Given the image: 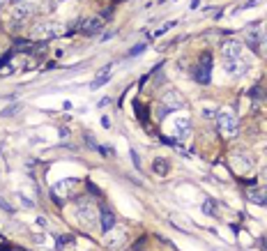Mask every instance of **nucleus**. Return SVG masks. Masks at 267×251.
Instances as JSON below:
<instances>
[{
	"label": "nucleus",
	"instance_id": "5701e85b",
	"mask_svg": "<svg viewBox=\"0 0 267 251\" xmlns=\"http://www.w3.org/2000/svg\"><path fill=\"white\" fill-rule=\"evenodd\" d=\"M203 115H205V118H212V115H214V111H210V109H205V111H203Z\"/></svg>",
	"mask_w": 267,
	"mask_h": 251
},
{
	"label": "nucleus",
	"instance_id": "7ed1b4c3",
	"mask_svg": "<svg viewBox=\"0 0 267 251\" xmlns=\"http://www.w3.org/2000/svg\"><path fill=\"white\" fill-rule=\"evenodd\" d=\"M230 169L237 175H249L253 171V157L249 152H235L230 157Z\"/></svg>",
	"mask_w": 267,
	"mask_h": 251
},
{
	"label": "nucleus",
	"instance_id": "f257e3e1",
	"mask_svg": "<svg viewBox=\"0 0 267 251\" xmlns=\"http://www.w3.org/2000/svg\"><path fill=\"white\" fill-rule=\"evenodd\" d=\"M217 127H219V134L224 138H235L240 134V122H237L233 111H228V109L217 113Z\"/></svg>",
	"mask_w": 267,
	"mask_h": 251
},
{
	"label": "nucleus",
	"instance_id": "aec40b11",
	"mask_svg": "<svg viewBox=\"0 0 267 251\" xmlns=\"http://www.w3.org/2000/svg\"><path fill=\"white\" fill-rule=\"evenodd\" d=\"M143 49H145V46H143V44H138V46H134V49L129 51V55H138V53H141Z\"/></svg>",
	"mask_w": 267,
	"mask_h": 251
},
{
	"label": "nucleus",
	"instance_id": "f03ea898",
	"mask_svg": "<svg viewBox=\"0 0 267 251\" xmlns=\"http://www.w3.org/2000/svg\"><path fill=\"white\" fill-rule=\"evenodd\" d=\"M62 33H65V28H62L60 23L44 21V23H37V26L33 28L30 37H33L35 42H49V39H53V37H60Z\"/></svg>",
	"mask_w": 267,
	"mask_h": 251
},
{
	"label": "nucleus",
	"instance_id": "f8f14e48",
	"mask_svg": "<svg viewBox=\"0 0 267 251\" xmlns=\"http://www.w3.org/2000/svg\"><path fill=\"white\" fill-rule=\"evenodd\" d=\"M99 224H102V228L104 230H111V228H115V214L111 212V210H106V208H102V214H99Z\"/></svg>",
	"mask_w": 267,
	"mask_h": 251
},
{
	"label": "nucleus",
	"instance_id": "9b49d317",
	"mask_svg": "<svg viewBox=\"0 0 267 251\" xmlns=\"http://www.w3.org/2000/svg\"><path fill=\"white\" fill-rule=\"evenodd\" d=\"M164 106H166L168 111L185 109V99H182V95L177 93V90H168V93L164 95Z\"/></svg>",
	"mask_w": 267,
	"mask_h": 251
},
{
	"label": "nucleus",
	"instance_id": "a211bd4d",
	"mask_svg": "<svg viewBox=\"0 0 267 251\" xmlns=\"http://www.w3.org/2000/svg\"><path fill=\"white\" fill-rule=\"evenodd\" d=\"M10 74H14V65H0V76H10Z\"/></svg>",
	"mask_w": 267,
	"mask_h": 251
},
{
	"label": "nucleus",
	"instance_id": "f3484780",
	"mask_svg": "<svg viewBox=\"0 0 267 251\" xmlns=\"http://www.w3.org/2000/svg\"><path fill=\"white\" fill-rule=\"evenodd\" d=\"M152 169H154V173H157V175H168L170 164L166 161V159L159 157V159H154V166H152Z\"/></svg>",
	"mask_w": 267,
	"mask_h": 251
},
{
	"label": "nucleus",
	"instance_id": "4be33fe9",
	"mask_svg": "<svg viewBox=\"0 0 267 251\" xmlns=\"http://www.w3.org/2000/svg\"><path fill=\"white\" fill-rule=\"evenodd\" d=\"M260 182H267V166L260 169Z\"/></svg>",
	"mask_w": 267,
	"mask_h": 251
},
{
	"label": "nucleus",
	"instance_id": "1a4fd4ad",
	"mask_svg": "<svg viewBox=\"0 0 267 251\" xmlns=\"http://www.w3.org/2000/svg\"><path fill=\"white\" fill-rule=\"evenodd\" d=\"M78 30H81L83 35H97L99 30H102V19H99V17H85V19H81V23H78Z\"/></svg>",
	"mask_w": 267,
	"mask_h": 251
},
{
	"label": "nucleus",
	"instance_id": "393cba45",
	"mask_svg": "<svg viewBox=\"0 0 267 251\" xmlns=\"http://www.w3.org/2000/svg\"><path fill=\"white\" fill-rule=\"evenodd\" d=\"M14 5H23V3H28V0H12Z\"/></svg>",
	"mask_w": 267,
	"mask_h": 251
},
{
	"label": "nucleus",
	"instance_id": "0eeeda50",
	"mask_svg": "<svg viewBox=\"0 0 267 251\" xmlns=\"http://www.w3.org/2000/svg\"><path fill=\"white\" fill-rule=\"evenodd\" d=\"M246 69H249V60H224V71H228L230 76H244Z\"/></svg>",
	"mask_w": 267,
	"mask_h": 251
},
{
	"label": "nucleus",
	"instance_id": "6ab92c4d",
	"mask_svg": "<svg viewBox=\"0 0 267 251\" xmlns=\"http://www.w3.org/2000/svg\"><path fill=\"white\" fill-rule=\"evenodd\" d=\"M203 212H205V214H214L212 203H205V205H203Z\"/></svg>",
	"mask_w": 267,
	"mask_h": 251
},
{
	"label": "nucleus",
	"instance_id": "412c9836",
	"mask_svg": "<svg viewBox=\"0 0 267 251\" xmlns=\"http://www.w3.org/2000/svg\"><path fill=\"white\" fill-rule=\"evenodd\" d=\"M260 51L267 55V35H262V42H260Z\"/></svg>",
	"mask_w": 267,
	"mask_h": 251
},
{
	"label": "nucleus",
	"instance_id": "423d86ee",
	"mask_svg": "<svg viewBox=\"0 0 267 251\" xmlns=\"http://www.w3.org/2000/svg\"><path fill=\"white\" fill-rule=\"evenodd\" d=\"M127 240V230L122 228V226H115V228L106 230V244L111 246V249H118V246H122V242Z\"/></svg>",
	"mask_w": 267,
	"mask_h": 251
},
{
	"label": "nucleus",
	"instance_id": "20e7f679",
	"mask_svg": "<svg viewBox=\"0 0 267 251\" xmlns=\"http://www.w3.org/2000/svg\"><path fill=\"white\" fill-rule=\"evenodd\" d=\"M221 55H224V60H242L244 58V46H242V42L228 39V42L221 44Z\"/></svg>",
	"mask_w": 267,
	"mask_h": 251
},
{
	"label": "nucleus",
	"instance_id": "a878e982",
	"mask_svg": "<svg viewBox=\"0 0 267 251\" xmlns=\"http://www.w3.org/2000/svg\"><path fill=\"white\" fill-rule=\"evenodd\" d=\"M60 3H65V0H53V5H60Z\"/></svg>",
	"mask_w": 267,
	"mask_h": 251
},
{
	"label": "nucleus",
	"instance_id": "9d476101",
	"mask_svg": "<svg viewBox=\"0 0 267 251\" xmlns=\"http://www.w3.org/2000/svg\"><path fill=\"white\" fill-rule=\"evenodd\" d=\"M246 201L267 208V187H251V189H246Z\"/></svg>",
	"mask_w": 267,
	"mask_h": 251
},
{
	"label": "nucleus",
	"instance_id": "dca6fc26",
	"mask_svg": "<svg viewBox=\"0 0 267 251\" xmlns=\"http://www.w3.org/2000/svg\"><path fill=\"white\" fill-rule=\"evenodd\" d=\"M111 69H113V65L104 67V69H102V74H99V76L93 81V88H95V90H97L99 86H104V83H106V81H109V78H111Z\"/></svg>",
	"mask_w": 267,
	"mask_h": 251
},
{
	"label": "nucleus",
	"instance_id": "4468645a",
	"mask_svg": "<svg viewBox=\"0 0 267 251\" xmlns=\"http://www.w3.org/2000/svg\"><path fill=\"white\" fill-rule=\"evenodd\" d=\"M189 120H187V118H180V120H175V136H177V138H180V141H182V138H187V136H189Z\"/></svg>",
	"mask_w": 267,
	"mask_h": 251
},
{
	"label": "nucleus",
	"instance_id": "bb28decb",
	"mask_svg": "<svg viewBox=\"0 0 267 251\" xmlns=\"http://www.w3.org/2000/svg\"><path fill=\"white\" fill-rule=\"evenodd\" d=\"M5 3H7V0H0V7H3V5H5Z\"/></svg>",
	"mask_w": 267,
	"mask_h": 251
},
{
	"label": "nucleus",
	"instance_id": "b1692460",
	"mask_svg": "<svg viewBox=\"0 0 267 251\" xmlns=\"http://www.w3.org/2000/svg\"><path fill=\"white\" fill-rule=\"evenodd\" d=\"M37 226H42V228H44V226H46V219L39 217V219H37Z\"/></svg>",
	"mask_w": 267,
	"mask_h": 251
},
{
	"label": "nucleus",
	"instance_id": "39448f33",
	"mask_svg": "<svg viewBox=\"0 0 267 251\" xmlns=\"http://www.w3.org/2000/svg\"><path fill=\"white\" fill-rule=\"evenodd\" d=\"M210 69H212V55L203 53L201 65H198L196 71H194V78H196L198 83H210Z\"/></svg>",
	"mask_w": 267,
	"mask_h": 251
},
{
	"label": "nucleus",
	"instance_id": "2eb2a0df",
	"mask_svg": "<svg viewBox=\"0 0 267 251\" xmlns=\"http://www.w3.org/2000/svg\"><path fill=\"white\" fill-rule=\"evenodd\" d=\"M260 42H262V33L258 30V26H253L246 33V44H251V46H260Z\"/></svg>",
	"mask_w": 267,
	"mask_h": 251
},
{
	"label": "nucleus",
	"instance_id": "6e6552de",
	"mask_svg": "<svg viewBox=\"0 0 267 251\" xmlns=\"http://www.w3.org/2000/svg\"><path fill=\"white\" fill-rule=\"evenodd\" d=\"M35 12H37V7H35V5H30V3H23V5L14 7V12H12V19H14V23H23V21H28V19L33 17Z\"/></svg>",
	"mask_w": 267,
	"mask_h": 251
},
{
	"label": "nucleus",
	"instance_id": "ddd939ff",
	"mask_svg": "<svg viewBox=\"0 0 267 251\" xmlns=\"http://www.w3.org/2000/svg\"><path fill=\"white\" fill-rule=\"evenodd\" d=\"M76 217L81 219L83 224H87V221H93V219H95V210L90 208L85 201H83L81 205H78V210H76Z\"/></svg>",
	"mask_w": 267,
	"mask_h": 251
}]
</instances>
